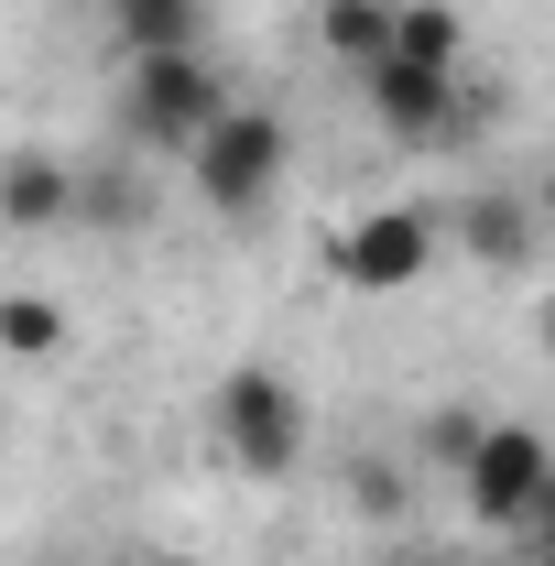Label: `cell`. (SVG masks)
<instances>
[{
  "mask_svg": "<svg viewBox=\"0 0 555 566\" xmlns=\"http://www.w3.org/2000/svg\"><path fill=\"white\" fill-rule=\"evenodd\" d=\"M218 447H229L240 480H294L305 447H316V415H305V392L283 381L273 359H240L218 381Z\"/></svg>",
  "mask_w": 555,
  "mask_h": 566,
  "instance_id": "1",
  "label": "cell"
},
{
  "mask_svg": "<svg viewBox=\"0 0 555 566\" xmlns=\"http://www.w3.org/2000/svg\"><path fill=\"white\" fill-rule=\"evenodd\" d=\"M283 164H294V132H283V109H251V98H229L208 132L186 142V175H197V197H208L218 218L273 208Z\"/></svg>",
  "mask_w": 555,
  "mask_h": 566,
  "instance_id": "2",
  "label": "cell"
},
{
  "mask_svg": "<svg viewBox=\"0 0 555 566\" xmlns=\"http://www.w3.org/2000/svg\"><path fill=\"white\" fill-rule=\"evenodd\" d=\"M436 251H447V229L425 208H359L348 229H327V273L348 283V294H415L425 273H436Z\"/></svg>",
  "mask_w": 555,
  "mask_h": 566,
  "instance_id": "3",
  "label": "cell"
},
{
  "mask_svg": "<svg viewBox=\"0 0 555 566\" xmlns=\"http://www.w3.org/2000/svg\"><path fill=\"white\" fill-rule=\"evenodd\" d=\"M218 109H229V87H218L208 44H175V55H132V87H121V120H132V142H153V153H186V142L208 132Z\"/></svg>",
  "mask_w": 555,
  "mask_h": 566,
  "instance_id": "4",
  "label": "cell"
},
{
  "mask_svg": "<svg viewBox=\"0 0 555 566\" xmlns=\"http://www.w3.org/2000/svg\"><path fill=\"white\" fill-rule=\"evenodd\" d=\"M545 480H555V447L534 424H480L469 458H458V491H469V523L480 534H523V512L545 501Z\"/></svg>",
  "mask_w": 555,
  "mask_h": 566,
  "instance_id": "5",
  "label": "cell"
},
{
  "mask_svg": "<svg viewBox=\"0 0 555 566\" xmlns=\"http://www.w3.org/2000/svg\"><path fill=\"white\" fill-rule=\"evenodd\" d=\"M370 87V120L392 142H458L469 132V98H458V66H404V55H370L359 66Z\"/></svg>",
  "mask_w": 555,
  "mask_h": 566,
  "instance_id": "6",
  "label": "cell"
},
{
  "mask_svg": "<svg viewBox=\"0 0 555 566\" xmlns=\"http://www.w3.org/2000/svg\"><path fill=\"white\" fill-rule=\"evenodd\" d=\"M381 55H404V66H458V55H469L458 0H392V44H381Z\"/></svg>",
  "mask_w": 555,
  "mask_h": 566,
  "instance_id": "7",
  "label": "cell"
},
{
  "mask_svg": "<svg viewBox=\"0 0 555 566\" xmlns=\"http://www.w3.org/2000/svg\"><path fill=\"white\" fill-rule=\"evenodd\" d=\"M534 240H545V218L523 208V197H480L469 208V262H490V273H523Z\"/></svg>",
  "mask_w": 555,
  "mask_h": 566,
  "instance_id": "8",
  "label": "cell"
},
{
  "mask_svg": "<svg viewBox=\"0 0 555 566\" xmlns=\"http://www.w3.org/2000/svg\"><path fill=\"white\" fill-rule=\"evenodd\" d=\"M109 33H121L132 55H175V44L208 33V0H109Z\"/></svg>",
  "mask_w": 555,
  "mask_h": 566,
  "instance_id": "9",
  "label": "cell"
},
{
  "mask_svg": "<svg viewBox=\"0 0 555 566\" xmlns=\"http://www.w3.org/2000/svg\"><path fill=\"white\" fill-rule=\"evenodd\" d=\"M0 218H11V229H55V218H66V164H55V153H11V164H0Z\"/></svg>",
  "mask_w": 555,
  "mask_h": 566,
  "instance_id": "10",
  "label": "cell"
},
{
  "mask_svg": "<svg viewBox=\"0 0 555 566\" xmlns=\"http://www.w3.org/2000/svg\"><path fill=\"white\" fill-rule=\"evenodd\" d=\"M76 338V316L55 294H0V359H55Z\"/></svg>",
  "mask_w": 555,
  "mask_h": 566,
  "instance_id": "11",
  "label": "cell"
},
{
  "mask_svg": "<svg viewBox=\"0 0 555 566\" xmlns=\"http://www.w3.org/2000/svg\"><path fill=\"white\" fill-rule=\"evenodd\" d=\"M316 44L348 55V66H370L392 44V0H316Z\"/></svg>",
  "mask_w": 555,
  "mask_h": 566,
  "instance_id": "12",
  "label": "cell"
},
{
  "mask_svg": "<svg viewBox=\"0 0 555 566\" xmlns=\"http://www.w3.org/2000/svg\"><path fill=\"white\" fill-rule=\"evenodd\" d=\"M348 491L370 501V512H392V501H404V469H348Z\"/></svg>",
  "mask_w": 555,
  "mask_h": 566,
  "instance_id": "13",
  "label": "cell"
},
{
  "mask_svg": "<svg viewBox=\"0 0 555 566\" xmlns=\"http://www.w3.org/2000/svg\"><path fill=\"white\" fill-rule=\"evenodd\" d=\"M523 545H534V556H555V480H545V501L523 512Z\"/></svg>",
  "mask_w": 555,
  "mask_h": 566,
  "instance_id": "14",
  "label": "cell"
},
{
  "mask_svg": "<svg viewBox=\"0 0 555 566\" xmlns=\"http://www.w3.org/2000/svg\"><path fill=\"white\" fill-rule=\"evenodd\" d=\"M523 566H555V556H534V545H523Z\"/></svg>",
  "mask_w": 555,
  "mask_h": 566,
  "instance_id": "15",
  "label": "cell"
},
{
  "mask_svg": "<svg viewBox=\"0 0 555 566\" xmlns=\"http://www.w3.org/2000/svg\"><path fill=\"white\" fill-rule=\"evenodd\" d=\"M545 349H555V305H545Z\"/></svg>",
  "mask_w": 555,
  "mask_h": 566,
  "instance_id": "16",
  "label": "cell"
},
{
  "mask_svg": "<svg viewBox=\"0 0 555 566\" xmlns=\"http://www.w3.org/2000/svg\"><path fill=\"white\" fill-rule=\"evenodd\" d=\"M153 566H197V556H153Z\"/></svg>",
  "mask_w": 555,
  "mask_h": 566,
  "instance_id": "17",
  "label": "cell"
},
{
  "mask_svg": "<svg viewBox=\"0 0 555 566\" xmlns=\"http://www.w3.org/2000/svg\"><path fill=\"white\" fill-rule=\"evenodd\" d=\"M545 218H555V175H545Z\"/></svg>",
  "mask_w": 555,
  "mask_h": 566,
  "instance_id": "18",
  "label": "cell"
}]
</instances>
